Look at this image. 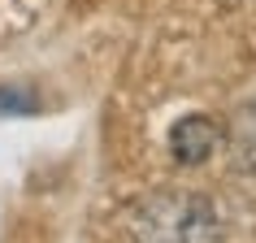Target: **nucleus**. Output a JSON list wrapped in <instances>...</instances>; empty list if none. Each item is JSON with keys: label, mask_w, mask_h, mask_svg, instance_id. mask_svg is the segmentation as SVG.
Segmentation results:
<instances>
[{"label": "nucleus", "mask_w": 256, "mask_h": 243, "mask_svg": "<svg viewBox=\"0 0 256 243\" xmlns=\"http://www.w3.org/2000/svg\"><path fill=\"white\" fill-rule=\"evenodd\" d=\"M144 243H222L217 217L200 196H156L139 213Z\"/></svg>", "instance_id": "nucleus-1"}, {"label": "nucleus", "mask_w": 256, "mask_h": 243, "mask_svg": "<svg viewBox=\"0 0 256 243\" xmlns=\"http://www.w3.org/2000/svg\"><path fill=\"white\" fill-rule=\"evenodd\" d=\"M0 113H4V118L40 113V96L30 92V87H0Z\"/></svg>", "instance_id": "nucleus-3"}, {"label": "nucleus", "mask_w": 256, "mask_h": 243, "mask_svg": "<svg viewBox=\"0 0 256 243\" xmlns=\"http://www.w3.org/2000/svg\"><path fill=\"white\" fill-rule=\"evenodd\" d=\"M217 144H222V126L204 113H187L170 126V152L182 165H204L217 152Z\"/></svg>", "instance_id": "nucleus-2"}]
</instances>
